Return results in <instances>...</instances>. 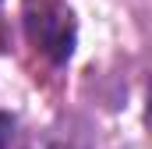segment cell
I'll return each mask as SVG.
<instances>
[{"label":"cell","instance_id":"cell-1","mask_svg":"<svg viewBox=\"0 0 152 149\" xmlns=\"http://www.w3.org/2000/svg\"><path fill=\"white\" fill-rule=\"evenodd\" d=\"M25 36L50 64H67L78 43V25L67 4L60 0H28L21 11Z\"/></svg>","mask_w":152,"mask_h":149},{"label":"cell","instance_id":"cell-2","mask_svg":"<svg viewBox=\"0 0 152 149\" xmlns=\"http://www.w3.org/2000/svg\"><path fill=\"white\" fill-rule=\"evenodd\" d=\"M0 149H25L21 124L14 114H0Z\"/></svg>","mask_w":152,"mask_h":149}]
</instances>
